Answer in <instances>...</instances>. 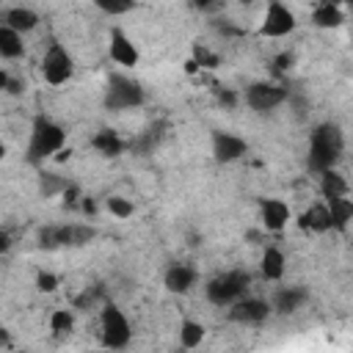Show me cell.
<instances>
[{"label": "cell", "instance_id": "obj_1", "mask_svg": "<svg viewBox=\"0 0 353 353\" xmlns=\"http://www.w3.org/2000/svg\"><path fill=\"white\" fill-rule=\"evenodd\" d=\"M66 146V130L50 119V116H36L30 127V141H28V157L33 163L55 157Z\"/></svg>", "mask_w": 353, "mask_h": 353}, {"label": "cell", "instance_id": "obj_2", "mask_svg": "<svg viewBox=\"0 0 353 353\" xmlns=\"http://www.w3.org/2000/svg\"><path fill=\"white\" fill-rule=\"evenodd\" d=\"M342 146H345V138L336 124L325 121L314 127V132L309 135V168H314L317 174L325 168H334V163L342 154Z\"/></svg>", "mask_w": 353, "mask_h": 353}, {"label": "cell", "instance_id": "obj_3", "mask_svg": "<svg viewBox=\"0 0 353 353\" xmlns=\"http://www.w3.org/2000/svg\"><path fill=\"white\" fill-rule=\"evenodd\" d=\"M99 336H102V345L105 347H113V350H121V347L130 345L132 325H130L127 314L116 303L102 306V312H99Z\"/></svg>", "mask_w": 353, "mask_h": 353}, {"label": "cell", "instance_id": "obj_4", "mask_svg": "<svg viewBox=\"0 0 353 353\" xmlns=\"http://www.w3.org/2000/svg\"><path fill=\"white\" fill-rule=\"evenodd\" d=\"M245 287H248V276L240 270H229V273L210 279L204 287V295L212 306H232L234 301L245 295Z\"/></svg>", "mask_w": 353, "mask_h": 353}, {"label": "cell", "instance_id": "obj_5", "mask_svg": "<svg viewBox=\"0 0 353 353\" xmlns=\"http://www.w3.org/2000/svg\"><path fill=\"white\" fill-rule=\"evenodd\" d=\"M72 74H74V58H72V52L63 44L52 41L44 50V55H41V77H44V83L52 85V88H58V85L69 83Z\"/></svg>", "mask_w": 353, "mask_h": 353}, {"label": "cell", "instance_id": "obj_6", "mask_svg": "<svg viewBox=\"0 0 353 353\" xmlns=\"http://www.w3.org/2000/svg\"><path fill=\"white\" fill-rule=\"evenodd\" d=\"M295 28H298L295 11L287 3H281V0H268L265 14L259 19V36H265V39H284V36L295 33Z\"/></svg>", "mask_w": 353, "mask_h": 353}, {"label": "cell", "instance_id": "obj_7", "mask_svg": "<svg viewBox=\"0 0 353 353\" xmlns=\"http://www.w3.org/2000/svg\"><path fill=\"white\" fill-rule=\"evenodd\" d=\"M143 102V88L141 83H135L132 77L127 74H113L110 83H108V97H105V105L110 110H130V108H138Z\"/></svg>", "mask_w": 353, "mask_h": 353}, {"label": "cell", "instance_id": "obj_8", "mask_svg": "<svg viewBox=\"0 0 353 353\" xmlns=\"http://www.w3.org/2000/svg\"><path fill=\"white\" fill-rule=\"evenodd\" d=\"M108 55L116 66H124V69H135L141 63V50L138 44L121 30V28H113L110 36H108Z\"/></svg>", "mask_w": 353, "mask_h": 353}, {"label": "cell", "instance_id": "obj_9", "mask_svg": "<svg viewBox=\"0 0 353 353\" xmlns=\"http://www.w3.org/2000/svg\"><path fill=\"white\" fill-rule=\"evenodd\" d=\"M284 99H287V88L273 85V83H254L245 88V105L251 110H259V113L279 108Z\"/></svg>", "mask_w": 353, "mask_h": 353}, {"label": "cell", "instance_id": "obj_10", "mask_svg": "<svg viewBox=\"0 0 353 353\" xmlns=\"http://www.w3.org/2000/svg\"><path fill=\"white\" fill-rule=\"evenodd\" d=\"M259 221H262V226L268 232H281L292 221V210H290V204L284 199L268 196V199L259 201Z\"/></svg>", "mask_w": 353, "mask_h": 353}, {"label": "cell", "instance_id": "obj_11", "mask_svg": "<svg viewBox=\"0 0 353 353\" xmlns=\"http://www.w3.org/2000/svg\"><path fill=\"white\" fill-rule=\"evenodd\" d=\"M270 309H273V306H270L268 301L243 295L240 301H234V303L229 306V317H232L234 323H243V325H256V323L268 320Z\"/></svg>", "mask_w": 353, "mask_h": 353}, {"label": "cell", "instance_id": "obj_12", "mask_svg": "<svg viewBox=\"0 0 353 353\" xmlns=\"http://www.w3.org/2000/svg\"><path fill=\"white\" fill-rule=\"evenodd\" d=\"M298 226L309 234H325L331 232V210H328V201H314L309 204L301 215H298Z\"/></svg>", "mask_w": 353, "mask_h": 353}, {"label": "cell", "instance_id": "obj_13", "mask_svg": "<svg viewBox=\"0 0 353 353\" xmlns=\"http://www.w3.org/2000/svg\"><path fill=\"white\" fill-rule=\"evenodd\" d=\"M248 152V143L234 132H215L212 135V154L218 163H232Z\"/></svg>", "mask_w": 353, "mask_h": 353}, {"label": "cell", "instance_id": "obj_14", "mask_svg": "<svg viewBox=\"0 0 353 353\" xmlns=\"http://www.w3.org/2000/svg\"><path fill=\"white\" fill-rule=\"evenodd\" d=\"M259 273L265 281H281L284 273H287V256L279 245H268L262 251V259H259Z\"/></svg>", "mask_w": 353, "mask_h": 353}, {"label": "cell", "instance_id": "obj_15", "mask_svg": "<svg viewBox=\"0 0 353 353\" xmlns=\"http://www.w3.org/2000/svg\"><path fill=\"white\" fill-rule=\"evenodd\" d=\"M163 284H165V290H168V292L185 295V292H190V290H193V284H196V270H193L190 265L176 262V265H171V268L165 270Z\"/></svg>", "mask_w": 353, "mask_h": 353}, {"label": "cell", "instance_id": "obj_16", "mask_svg": "<svg viewBox=\"0 0 353 353\" xmlns=\"http://www.w3.org/2000/svg\"><path fill=\"white\" fill-rule=\"evenodd\" d=\"M345 22V11L339 8V0H323L320 6H314L312 11V25L323 28V30H334Z\"/></svg>", "mask_w": 353, "mask_h": 353}, {"label": "cell", "instance_id": "obj_17", "mask_svg": "<svg viewBox=\"0 0 353 353\" xmlns=\"http://www.w3.org/2000/svg\"><path fill=\"white\" fill-rule=\"evenodd\" d=\"M320 193H323V201H334V199L350 196V185L345 174H339L336 168H325L320 171Z\"/></svg>", "mask_w": 353, "mask_h": 353}, {"label": "cell", "instance_id": "obj_18", "mask_svg": "<svg viewBox=\"0 0 353 353\" xmlns=\"http://www.w3.org/2000/svg\"><path fill=\"white\" fill-rule=\"evenodd\" d=\"M3 25L14 28V30H19V33L25 36V33L36 30L39 14H36L33 8H28V6H11V8H6V14H3Z\"/></svg>", "mask_w": 353, "mask_h": 353}, {"label": "cell", "instance_id": "obj_19", "mask_svg": "<svg viewBox=\"0 0 353 353\" xmlns=\"http://www.w3.org/2000/svg\"><path fill=\"white\" fill-rule=\"evenodd\" d=\"M91 149L99 152L102 157H119L124 152V141L116 130H99L94 138H91Z\"/></svg>", "mask_w": 353, "mask_h": 353}, {"label": "cell", "instance_id": "obj_20", "mask_svg": "<svg viewBox=\"0 0 353 353\" xmlns=\"http://www.w3.org/2000/svg\"><path fill=\"white\" fill-rule=\"evenodd\" d=\"M0 55L6 61H17L25 55V44H22V33L8 28V25H0Z\"/></svg>", "mask_w": 353, "mask_h": 353}, {"label": "cell", "instance_id": "obj_21", "mask_svg": "<svg viewBox=\"0 0 353 353\" xmlns=\"http://www.w3.org/2000/svg\"><path fill=\"white\" fill-rule=\"evenodd\" d=\"M176 336H179V345H182V347L193 350V347H199V345L204 342V336H207V328H204V323L185 317V320L179 323V331H176Z\"/></svg>", "mask_w": 353, "mask_h": 353}, {"label": "cell", "instance_id": "obj_22", "mask_svg": "<svg viewBox=\"0 0 353 353\" xmlns=\"http://www.w3.org/2000/svg\"><path fill=\"white\" fill-rule=\"evenodd\" d=\"M328 210H331V226L336 232H345L353 223V199L350 196H342V199L328 201Z\"/></svg>", "mask_w": 353, "mask_h": 353}, {"label": "cell", "instance_id": "obj_23", "mask_svg": "<svg viewBox=\"0 0 353 353\" xmlns=\"http://www.w3.org/2000/svg\"><path fill=\"white\" fill-rule=\"evenodd\" d=\"M303 301H306V292L303 290H298V287H284V290H279L276 295H273V309L276 312H295V309H301L303 306Z\"/></svg>", "mask_w": 353, "mask_h": 353}, {"label": "cell", "instance_id": "obj_24", "mask_svg": "<svg viewBox=\"0 0 353 353\" xmlns=\"http://www.w3.org/2000/svg\"><path fill=\"white\" fill-rule=\"evenodd\" d=\"M105 210H108L113 218L127 221V218H132L135 204H132L130 199H124V196H108V199H105Z\"/></svg>", "mask_w": 353, "mask_h": 353}, {"label": "cell", "instance_id": "obj_25", "mask_svg": "<svg viewBox=\"0 0 353 353\" xmlns=\"http://www.w3.org/2000/svg\"><path fill=\"white\" fill-rule=\"evenodd\" d=\"M47 323H50V331L52 334H69L74 328V314L69 309H52L50 317H47Z\"/></svg>", "mask_w": 353, "mask_h": 353}, {"label": "cell", "instance_id": "obj_26", "mask_svg": "<svg viewBox=\"0 0 353 353\" xmlns=\"http://www.w3.org/2000/svg\"><path fill=\"white\" fill-rule=\"evenodd\" d=\"M190 58H196V63L201 66V69H215L218 63H221V55L215 52V50H210L207 44H193L190 47Z\"/></svg>", "mask_w": 353, "mask_h": 353}, {"label": "cell", "instance_id": "obj_27", "mask_svg": "<svg viewBox=\"0 0 353 353\" xmlns=\"http://www.w3.org/2000/svg\"><path fill=\"white\" fill-rule=\"evenodd\" d=\"M94 6L108 17H124L135 8V0H94Z\"/></svg>", "mask_w": 353, "mask_h": 353}, {"label": "cell", "instance_id": "obj_28", "mask_svg": "<svg viewBox=\"0 0 353 353\" xmlns=\"http://www.w3.org/2000/svg\"><path fill=\"white\" fill-rule=\"evenodd\" d=\"M58 287H61V279L55 273H50V270H39L36 273V290L39 292H55Z\"/></svg>", "mask_w": 353, "mask_h": 353}, {"label": "cell", "instance_id": "obj_29", "mask_svg": "<svg viewBox=\"0 0 353 353\" xmlns=\"http://www.w3.org/2000/svg\"><path fill=\"white\" fill-rule=\"evenodd\" d=\"M218 99H221L226 108H234V105H237V94H234V91H226V88L218 94Z\"/></svg>", "mask_w": 353, "mask_h": 353}, {"label": "cell", "instance_id": "obj_30", "mask_svg": "<svg viewBox=\"0 0 353 353\" xmlns=\"http://www.w3.org/2000/svg\"><path fill=\"white\" fill-rule=\"evenodd\" d=\"M276 66H279V69H290V66H292V52H281V55L276 58Z\"/></svg>", "mask_w": 353, "mask_h": 353}, {"label": "cell", "instance_id": "obj_31", "mask_svg": "<svg viewBox=\"0 0 353 353\" xmlns=\"http://www.w3.org/2000/svg\"><path fill=\"white\" fill-rule=\"evenodd\" d=\"M80 210H83V212H88V215H94V212H97V204H94V199L83 196V199H80Z\"/></svg>", "mask_w": 353, "mask_h": 353}, {"label": "cell", "instance_id": "obj_32", "mask_svg": "<svg viewBox=\"0 0 353 353\" xmlns=\"http://www.w3.org/2000/svg\"><path fill=\"white\" fill-rule=\"evenodd\" d=\"M182 69H185V74H199V72H201V66L196 63V58H188Z\"/></svg>", "mask_w": 353, "mask_h": 353}, {"label": "cell", "instance_id": "obj_33", "mask_svg": "<svg viewBox=\"0 0 353 353\" xmlns=\"http://www.w3.org/2000/svg\"><path fill=\"white\" fill-rule=\"evenodd\" d=\"M63 199H66V204H74V201H77V199H83V196H80V190H77V188H69V190H63Z\"/></svg>", "mask_w": 353, "mask_h": 353}, {"label": "cell", "instance_id": "obj_34", "mask_svg": "<svg viewBox=\"0 0 353 353\" xmlns=\"http://www.w3.org/2000/svg\"><path fill=\"white\" fill-rule=\"evenodd\" d=\"M218 0H190V6L193 8H199V11H207V8H212Z\"/></svg>", "mask_w": 353, "mask_h": 353}, {"label": "cell", "instance_id": "obj_35", "mask_svg": "<svg viewBox=\"0 0 353 353\" xmlns=\"http://www.w3.org/2000/svg\"><path fill=\"white\" fill-rule=\"evenodd\" d=\"M69 157H72V149H69V146H63L52 160H55V163H63V160H69Z\"/></svg>", "mask_w": 353, "mask_h": 353}, {"label": "cell", "instance_id": "obj_36", "mask_svg": "<svg viewBox=\"0 0 353 353\" xmlns=\"http://www.w3.org/2000/svg\"><path fill=\"white\" fill-rule=\"evenodd\" d=\"M240 3H245V6H248V3H254V0H240Z\"/></svg>", "mask_w": 353, "mask_h": 353}, {"label": "cell", "instance_id": "obj_37", "mask_svg": "<svg viewBox=\"0 0 353 353\" xmlns=\"http://www.w3.org/2000/svg\"><path fill=\"white\" fill-rule=\"evenodd\" d=\"M345 3H350V6H353V0H345Z\"/></svg>", "mask_w": 353, "mask_h": 353}, {"label": "cell", "instance_id": "obj_38", "mask_svg": "<svg viewBox=\"0 0 353 353\" xmlns=\"http://www.w3.org/2000/svg\"><path fill=\"white\" fill-rule=\"evenodd\" d=\"M218 3H221V0H218Z\"/></svg>", "mask_w": 353, "mask_h": 353}]
</instances>
